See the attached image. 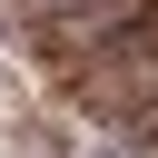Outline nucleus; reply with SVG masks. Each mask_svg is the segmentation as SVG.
<instances>
[{"label":"nucleus","mask_w":158,"mask_h":158,"mask_svg":"<svg viewBox=\"0 0 158 158\" xmlns=\"http://www.w3.org/2000/svg\"><path fill=\"white\" fill-rule=\"evenodd\" d=\"M128 10H138V30H118V40H128V49H138V59H158V0H128ZM99 49H109V40H99ZM138 148H148V158H158V128H148V138H138Z\"/></svg>","instance_id":"obj_1"},{"label":"nucleus","mask_w":158,"mask_h":158,"mask_svg":"<svg viewBox=\"0 0 158 158\" xmlns=\"http://www.w3.org/2000/svg\"><path fill=\"white\" fill-rule=\"evenodd\" d=\"M99 158H138V148H99Z\"/></svg>","instance_id":"obj_2"}]
</instances>
